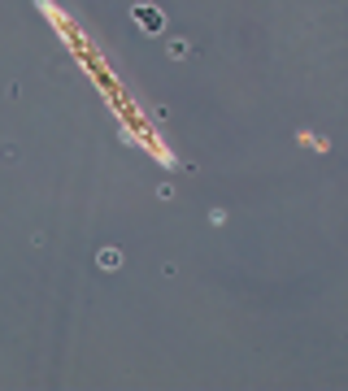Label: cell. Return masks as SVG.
<instances>
[{
    "mask_svg": "<svg viewBox=\"0 0 348 391\" xmlns=\"http://www.w3.org/2000/svg\"><path fill=\"white\" fill-rule=\"evenodd\" d=\"M118 261H122L118 252H100V265H105V269H118Z\"/></svg>",
    "mask_w": 348,
    "mask_h": 391,
    "instance_id": "cell-1",
    "label": "cell"
}]
</instances>
